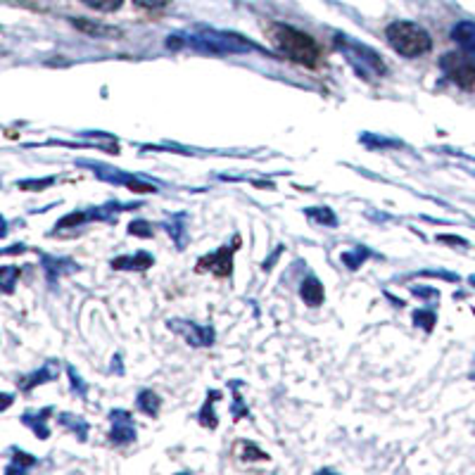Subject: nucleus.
I'll list each match as a JSON object with an SVG mask.
<instances>
[{
  "label": "nucleus",
  "instance_id": "obj_1",
  "mask_svg": "<svg viewBox=\"0 0 475 475\" xmlns=\"http://www.w3.org/2000/svg\"><path fill=\"white\" fill-rule=\"evenodd\" d=\"M169 48H190L202 55H240L250 53V50H259L255 43H247L242 36L211 29H195L169 36Z\"/></svg>",
  "mask_w": 475,
  "mask_h": 475
},
{
  "label": "nucleus",
  "instance_id": "obj_2",
  "mask_svg": "<svg viewBox=\"0 0 475 475\" xmlns=\"http://www.w3.org/2000/svg\"><path fill=\"white\" fill-rule=\"evenodd\" d=\"M268 36H271L278 53H283L286 58L297 62V65L314 69L321 62V48H318L316 40L309 34H304V31L290 27V24H281V22L271 24L268 27Z\"/></svg>",
  "mask_w": 475,
  "mask_h": 475
},
{
  "label": "nucleus",
  "instance_id": "obj_3",
  "mask_svg": "<svg viewBox=\"0 0 475 475\" xmlns=\"http://www.w3.org/2000/svg\"><path fill=\"white\" fill-rule=\"evenodd\" d=\"M333 45H335V50L345 58V62H347L356 74L361 76V79L375 81V79H383V76L387 74V67H385L383 58H380L373 48L359 43V40L352 38V36L335 34Z\"/></svg>",
  "mask_w": 475,
  "mask_h": 475
},
{
  "label": "nucleus",
  "instance_id": "obj_4",
  "mask_svg": "<svg viewBox=\"0 0 475 475\" xmlns=\"http://www.w3.org/2000/svg\"><path fill=\"white\" fill-rule=\"evenodd\" d=\"M385 36H387V43L392 45V50L397 55H402V58H421V55L430 53L432 48L430 34L421 24L404 22V19L392 22L385 29Z\"/></svg>",
  "mask_w": 475,
  "mask_h": 475
},
{
  "label": "nucleus",
  "instance_id": "obj_5",
  "mask_svg": "<svg viewBox=\"0 0 475 475\" xmlns=\"http://www.w3.org/2000/svg\"><path fill=\"white\" fill-rule=\"evenodd\" d=\"M442 71L447 74L449 81L459 86L463 91H475V62L466 55L459 53H447L445 58L440 60Z\"/></svg>",
  "mask_w": 475,
  "mask_h": 475
},
{
  "label": "nucleus",
  "instance_id": "obj_6",
  "mask_svg": "<svg viewBox=\"0 0 475 475\" xmlns=\"http://www.w3.org/2000/svg\"><path fill=\"white\" fill-rule=\"evenodd\" d=\"M233 252H235V247L224 245L216 252H211V255H205L202 259L198 262V271H209L221 278L231 276V271H233Z\"/></svg>",
  "mask_w": 475,
  "mask_h": 475
},
{
  "label": "nucleus",
  "instance_id": "obj_7",
  "mask_svg": "<svg viewBox=\"0 0 475 475\" xmlns=\"http://www.w3.org/2000/svg\"><path fill=\"white\" fill-rule=\"evenodd\" d=\"M169 326L193 347H207V345L214 343V330L209 326H195L190 321H172Z\"/></svg>",
  "mask_w": 475,
  "mask_h": 475
},
{
  "label": "nucleus",
  "instance_id": "obj_8",
  "mask_svg": "<svg viewBox=\"0 0 475 475\" xmlns=\"http://www.w3.org/2000/svg\"><path fill=\"white\" fill-rule=\"evenodd\" d=\"M110 440L115 445H131L136 440V426H133V418L126 411H112Z\"/></svg>",
  "mask_w": 475,
  "mask_h": 475
},
{
  "label": "nucleus",
  "instance_id": "obj_9",
  "mask_svg": "<svg viewBox=\"0 0 475 475\" xmlns=\"http://www.w3.org/2000/svg\"><path fill=\"white\" fill-rule=\"evenodd\" d=\"M86 167H91V169H95V174L100 178H105V181H110V183H121V185H126V188H131V190H136V193H154V185H148V183H141V181H136V178H131V176H126V174H117L115 169H105V167H100V164H86Z\"/></svg>",
  "mask_w": 475,
  "mask_h": 475
},
{
  "label": "nucleus",
  "instance_id": "obj_10",
  "mask_svg": "<svg viewBox=\"0 0 475 475\" xmlns=\"http://www.w3.org/2000/svg\"><path fill=\"white\" fill-rule=\"evenodd\" d=\"M452 38L461 50L475 58V22H459L452 29Z\"/></svg>",
  "mask_w": 475,
  "mask_h": 475
},
{
  "label": "nucleus",
  "instance_id": "obj_11",
  "mask_svg": "<svg viewBox=\"0 0 475 475\" xmlns=\"http://www.w3.org/2000/svg\"><path fill=\"white\" fill-rule=\"evenodd\" d=\"M50 414H53V409H43V411H38V414H24L22 416V423L34 430V435L38 437V440H48V437H50L48 416Z\"/></svg>",
  "mask_w": 475,
  "mask_h": 475
},
{
  "label": "nucleus",
  "instance_id": "obj_12",
  "mask_svg": "<svg viewBox=\"0 0 475 475\" xmlns=\"http://www.w3.org/2000/svg\"><path fill=\"white\" fill-rule=\"evenodd\" d=\"M55 378H58V364H55V361H48L43 369H38L36 373H31V375H27V378L19 380V387H22V390H31V387H36L40 383H48V380H55Z\"/></svg>",
  "mask_w": 475,
  "mask_h": 475
},
{
  "label": "nucleus",
  "instance_id": "obj_13",
  "mask_svg": "<svg viewBox=\"0 0 475 475\" xmlns=\"http://www.w3.org/2000/svg\"><path fill=\"white\" fill-rule=\"evenodd\" d=\"M299 295H302V299L309 304V307H318V304L323 302V286H321V281H318V278H314V276L304 278L302 288H299Z\"/></svg>",
  "mask_w": 475,
  "mask_h": 475
},
{
  "label": "nucleus",
  "instance_id": "obj_14",
  "mask_svg": "<svg viewBox=\"0 0 475 475\" xmlns=\"http://www.w3.org/2000/svg\"><path fill=\"white\" fill-rule=\"evenodd\" d=\"M115 268H131V271H146L148 266H152V257L148 252H138L133 257H119V259L112 262Z\"/></svg>",
  "mask_w": 475,
  "mask_h": 475
},
{
  "label": "nucleus",
  "instance_id": "obj_15",
  "mask_svg": "<svg viewBox=\"0 0 475 475\" xmlns=\"http://www.w3.org/2000/svg\"><path fill=\"white\" fill-rule=\"evenodd\" d=\"M19 276H22V268L19 266H0V292H5V295L14 292Z\"/></svg>",
  "mask_w": 475,
  "mask_h": 475
},
{
  "label": "nucleus",
  "instance_id": "obj_16",
  "mask_svg": "<svg viewBox=\"0 0 475 475\" xmlns=\"http://www.w3.org/2000/svg\"><path fill=\"white\" fill-rule=\"evenodd\" d=\"M69 262L71 259H62V257H43V268H45V273H48V281L55 283L65 271H74V268H69V266L65 268V264H69Z\"/></svg>",
  "mask_w": 475,
  "mask_h": 475
},
{
  "label": "nucleus",
  "instance_id": "obj_17",
  "mask_svg": "<svg viewBox=\"0 0 475 475\" xmlns=\"http://www.w3.org/2000/svg\"><path fill=\"white\" fill-rule=\"evenodd\" d=\"M60 426H65L67 430H71L76 437H79V440H86V437H89V423L81 421V418H76V416L62 414L60 416Z\"/></svg>",
  "mask_w": 475,
  "mask_h": 475
},
{
  "label": "nucleus",
  "instance_id": "obj_18",
  "mask_svg": "<svg viewBox=\"0 0 475 475\" xmlns=\"http://www.w3.org/2000/svg\"><path fill=\"white\" fill-rule=\"evenodd\" d=\"M136 404H138V409H141L143 414L157 416V411H159V397L154 395V392H150V390H143L141 395H138Z\"/></svg>",
  "mask_w": 475,
  "mask_h": 475
},
{
  "label": "nucleus",
  "instance_id": "obj_19",
  "mask_svg": "<svg viewBox=\"0 0 475 475\" xmlns=\"http://www.w3.org/2000/svg\"><path fill=\"white\" fill-rule=\"evenodd\" d=\"M36 463V459L31 456V454H24V452H19V449H14V456H12V463L8 466V473H22V471H27V468H31Z\"/></svg>",
  "mask_w": 475,
  "mask_h": 475
},
{
  "label": "nucleus",
  "instance_id": "obj_20",
  "mask_svg": "<svg viewBox=\"0 0 475 475\" xmlns=\"http://www.w3.org/2000/svg\"><path fill=\"white\" fill-rule=\"evenodd\" d=\"M307 216L314 221H318V224L323 226H338V219H335V214L326 207H314V209H307Z\"/></svg>",
  "mask_w": 475,
  "mask_h": 475
},
{
  "label": "nucleus",
  "instance_id": "obj_21",
  "mask_svg": "<svg viewBox=\"0 0 475 475\" xmlns=\"http://www.w3.org/2000/svg\"><path fill=\"white\" fill-rule=\"evenodd\" d=\"M91 10H97V12H115V10L121 8L124 0H84Z\"/></svg>",
  "mask_w": 475,
  "mask_h": 475
},
{
  "label": "nucleus",
  "instance_id": "obj_22",
  "mask_svg": "<svg viewBox=\"0 0 475 475\" xmlns=\"http://www.w3.org/2000/svg\"><path fill=\"white\" fill-rule=\"evenodd\" d=\"M369 257V250H364V247H356L354 252H345L343 255V262L347 264L349 268H359L361 266V262Z\"/></svg>",
  "mask_w": 475,
  "mask_h": 475
},
{
  "label": "nucleus",
  "instance_id": "obj_23",
  "mask_svg": "<svg viewBox=\"0 0 475 475\" xmlns=\"http://www.w3.org/2000/svg\"><path fill=\"white\" fill-rule=\"evenodd\" d=\"M55 183L53 176L48 178H34V181H19L17 188L19 190H43V188H50V185Z\"/></svg>",
  "mask_w": 475,
  "mask_h": 475
},
{
  "label": "nucleus",
  "instance_id": "obj_24",
  "mask_svg": "<svg viewBox=\"0 0 475 475\" xmlns=\"http://www.w3.org/2000/svg\"><path fill=\"white\" fill-rule=\"evenodd\" d=\"M414 321L418 326H426V330H432V323H435V314L430 312H416L414 314Z\"/></svg>",
  "mask_w": 475,
  "mask_h": 475
},
{
  "label": "nucleus",
  "instance_id": "obj_25",
  "mask_svg": "<svg viewBox=\"0 0 475 475\" xmlns=\"http://www.w3.org/2000/svg\"><path fill=\"white\" fill-rule=\"evenodd\" d=\"M133 3L143 10H162V8H167L172 0H133Z\"/></svg>",
  "mask_w": 475,
  "mask_h": 475
},
{
  "label": "nucleus",
  "instance_id": "obj_26",
  "mask_svg": "<svg viewBox=\"0 0 475 475\" xmlns=\"http://www.w3.org/2000/svg\"><path fill=\"white\" fill-rule=\"evenodd\" d=\"M128 233H131V235H143V238H150V235H152V231H150V226L146 224V221H133L131 229H128Z\"/></svg>",
  "mask_w": 475,
  "mask_h": 475
},
{
  "label": "nucleus",
  "instance_id": "obj_27",
  "mask_svg": "<svg viewBox=\"0 0 475 475\" xmlns=\"http://www.w3.org/2000/svg\"><path fill=\"white\" fill-rule=\"evenodd\" d=\"M209 404H211V395H209L207 404H205V409L200 411V421H202L207 428H216V416H211V414H209Z\"/></svg>",
  "mask_w": 475,
  "mask_h": 475
},
{
  "label": "nucleus",
  "instance_id": "obj_28",
  "mask_svg": "<svg viewBox=\"0 0 475 475\" xmlns=\"http://www.w3.org/2000/svg\"><path fill=\"white\" fill-rule=\"evenodd\" d=\"M67 373H69V378H71V387H74V390L79 392V395H86V385L81 383V378L76 375V371L69 366V369H67Z\"/></svg>",
  "mask_w": 475,
  "mask_h": 475
},
{
  "label": "nucleus",
  "instance_id": "obj_29",
  "mask_svg": "<svg viewBox=\"0 0 475 475\" xmlns=\"http://www.w3.org/2000/svg\"><path fill=\"white\" fill-rule=\"evenodd\" d=\"M14 404V395H8V392H0V411H5L8 406Z\"/></svg>",
  "mask_w": 475,
  "mask_h": 475
},
{
  "label": "nucleus",
  "instance_id": "obj_30",
  "mask_svg": "<svg viewBox=\"0 0 475 475\" xmlns=\"http://www.w3.org/2000/svg\"><path fill=\"white\" fill-rule=\"evenodd\" d=\"M8 235V221H5V216H0V238Z\"/></svg>",
  "mask_w": 475,
  "mask_h": 475
},
{
  "label": "nucleus",
  "instance_id": "obj_31",
  "mask_svg": "<svg viewBox=\"0 0 475 475\" xmlns=\"http://www.w3.org/2000/svg\"><path fill=\"white\" fill-rule=\"evenodd\" d=\"M471 283H473V286H475V276H473V278H471Z\"/></svg>",
  "mask_w": 475,
  "mask_h": 475
}]
</instances>
